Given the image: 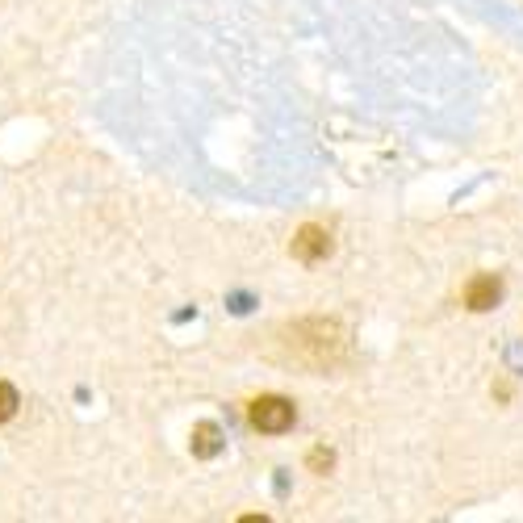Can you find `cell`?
<instances>
[{
  "mask_svg": "<svg viewBox=\"0 0 523 523\" xmlns=\"http://www.w3.org/2000/svg\"><path fill=\"white\" fill-rule=\"evenodd\" d=\"M251 427L276 435V432H289L294 427V402L285 398H260L251 402Z\"/></svg>",
  "mask_w": 523,
  "mask_h": 523,
  "instance_id": "obj_1",
  "label": "cell"
},
{
  "mask_svg": "<svg viewBox=\"0 0 523 523\" xmlns=\"http://www.w3.org/2000/svg\"><path fill=\"white\" fill-rule=\"evenodd\" d=\"M327 251H331L327 230H319V227H302V230H297V239H294V256H297V260L314 264V260H322Z\"/></svg>",
  "mask_w": 523,
  "mask_h": 523,
  "instance_id": "obj_2",
  "label": "cell"
},
{
  "mask_svg": "<svg viewBox=\"0 0 523 523\" xmlns=\"http://www.w3.org/2000/svg\"><path fill=\"white\" fill-rule=\"evenodd\" d=\"M502 297V285L494 276H478V281L465 289V306L469 310H494Z\"/></svg>",
  "mask_w": 523,
  "mask_h": 523,
  "instance_id": "obj_3",
  "label": "cell"
},
{
  "mask_svg": "<svg viewBox=\"0 0 523 523\" xmlns=\"http://www.w3.org/2000/svg\"><path fill=\"white\" fill-rule=\"evenodd\" d=\"M218 448H222V444H218V427H210V423L197 427V432H193V453L197 456H214Z\"/></svg>",
  "mask_w": 523,
  "mask_h": 523,
  "instance_id": "obj_4",
  "label": "cell"
},
{
  "mask_svg": "<svg viewBox=\"0 0 523 523\" xmlns=\"http://www.w3.org/2000/svg\"><path fill=\"white\" fill-rule=\"evenodd\" d=\"M17 415V389L0 381V423H9Z\"/></svg>",
  "mask_w": 523,
  "mask_h": 523,
  "instance_id": "obj_5",
  "label": "cell"
}]
</instances>
